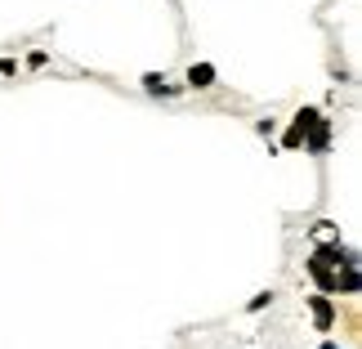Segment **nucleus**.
<instances>
[{
    "label": "nucleus",
    "mask_w": 362,
    "mask_h": 349,
    "mask_svg": "<svg viewBox=\"0 0 362 349\" xmlns=\"http://www.w3.org/2000/svg\"><path fill=\"white\" fill-rule=\"evenodd\" d=\"M13 72H18V63H13V59H0V76H13Z\"/></svg>",
    "instance_id": "nucleus-11"
},
{
    "label": "nucleus",
    "mask_w": 362,
    "mask_h": 349,
    "mask_svg": "<svg viewBox=\"0 0 362 349\" xmlns=\"http://www.w3.org/2000/svg\"><path fill=\"white\" fill-rule=\"evenodd\" d=\"M273 300H277V296H273V291H259V296H255V300H250V304H246V309H250V314H259V309H269V304H273Z\"/></svg>",
    "instance_id": "nucleus-8"
},
{
    "label": "nucleus",
    "mask_w": 362,
    "mask_h": 349,
    "mask_svg": "<svg viewBox=\"0 0 362 349\" xmlns=\"http://www.w3.org/2000/svg\"><path fill=\"white\" fill-rule=\"evenodd\" d=\"M322 349H340V345H331V341H327V345H322Z\"/></svg>",
    "instance_id": "nucleus-12"
},
{
    "label": "nucleus",
    "mask_w": 362,
    "mask_h": 349,
    "mask_svg": "<svg viewBox=\"0 0 362 349\" xmlns=\"http://www.w3.org/2000/svg\"><path fill=\"white\" fill-rule=\"evenodd\" d=\"M144 90H148V94H157V99H175V94L184 90V86H170V81H165L161 72H144Z\"/></svg>",
    "instance_id": "nucleus-4"
},
{
    "label": "nucleus",
    "mask_w": 362,
    "mask_h": 349,
    "mask_svg": "<svg viewBox=\"0 0 362 349\" xmlns=\"http://www.w3.org/2000/svg\"><path fill=\"white\" fill-rule=\"evenodd\" d=\"M273 130H277V121H273V117H259V121H255V135H264V139H273Z\"/></svg>",
    "instance_id": "nucleus-9"
},
{
    "label": "nucleus",
    "mask_w": 362,
    "mask_h": 349,
    "mask_svg": "<svg viewBox=\"0 0 362 349\" xmlns=\"http://www.w3.org/2000/svg\"><path fill=\"white\" fill-rule=\"evenodd\" d=\"M215 86V67L211 63H192L188 67V90H211Z\"/></svg>",
    "instance_id": "nucleus-5"
},
{
    "label": "nucleus",
    "mask_w": 362,
    "mask_h": 349,
    "mask_svg": "<svg viewBox=\"0 0 362 349\" xmlns=\"http://www.w3.org/2000/svg\"><path fill=\"white\" fill-rule=\"evenodd\" d=\"M313 237H322V242H340V229L331 224V219H322V224H313Z\"/></svg>",
    "instance_id": "nucleus-7"
},
{
    "label": "nucleus",
    "mask_w": 362,
    "mask_h": 349,
    "mask_svg": "<svg viewBox=\"0 0 362 349\" xmlns=\"http://www.w3.org/2000/svg\"><path fill=\"white\" fill-rule=\"evenodd\" d=\"M327 144H331V121L313 117V125L304 130V148H309V152H327Z\"/></svg>",
    "instance_id": "nucleus-3"
},
{
    "label": "nucleus",
    "mask_w": 362,
    "mask_h": 349,
    "mask_svg": "<svg viewBox=\"0 0 362 349\" xmlns=\"http://www.w3.org/2000/svg\"><path fill=\"white\" fill-rule=\"evenodd\" d=\"M313 117H317V108H300L296 121H291V130L282 135V148H304V130L313 125Z\"/></svg>",
    "instance_id": "nucleus-2"
},
{
    "label": "nucleus",
    "mask_w": 362,
    "mask_h": 349,
    "mask_svg": "<svg viewBox=\"0 0 362 349\" xmlns=\"http://www.w3.org/2000/svg\"><path fill=\"white\" fill-rule=\"evenodd\" d=\"M49 63V50H32L27 54V67H45Z\"/></svg>",
    "instance_id": "nucleus-10"
},
{
    "label": "nucleus",
    "mask_w": 362,
    "mask_h": 349,
    "mask_svg": "<svg viewBox=\"0 0 362 349\" xmlns=\"http://www.w3.org/2000/svg\"><path fill=\"white\" fill-rule=\"evenodd\" d=\"M304 269H309L313 273V282L317 287H322V296H327V291H340V273H331V269H317V264L309 260V264H304Z\"/></svg>",
    "instance_id": "nucleus-6"
},
{
    "label": "nucleus",
    "mask_w": 362,
    "mask_h": 349,
    "mask_svg": "<svg viewBox=\"0 0 362 349\" xmlns=\"http://www.w3.org/2000/svg\"><path fill=\"white\" fill-rule=\"evenodd\" d=\"M313 309V323H317V331H331L336 327V304H331V296H322V291H313L309 300H304Z\"/></svg>",
    "instance_id": "nucleus-1"
}]
</instances>
